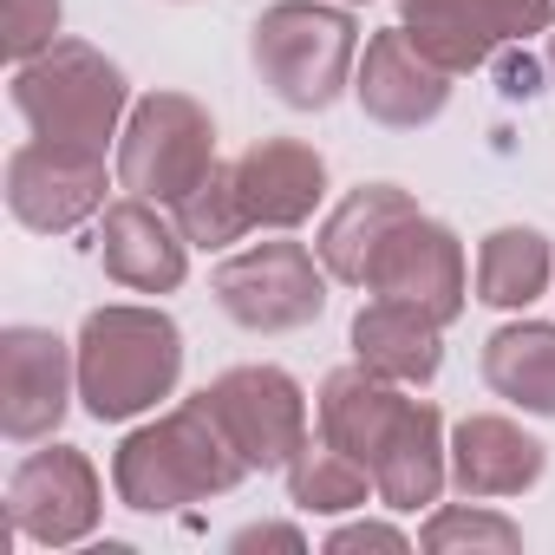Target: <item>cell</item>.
Returning <instances> with one entry per match:
<instances>
[{
    "label": "cell",
    "mask_w": 555,
    "mask_h": 555,
    "mask_svg": "<svg viewBox=\"0 0 555 555\" xmlns=\"http://www.w3.org/2000/svg\"><path fill=\"white\" fill-rule=\"evenodd\" d=\"M235 190H242L248 229L288 235L327 203V157L301 138H255L235 157Z\"/></svg>",
    "instance_id": "cell-15"
},
{
    "label": "cell",
    "mask_w": 555,
    "mask_h": 555,
    "mask_svg": "<svg viewBox=\"0 0 555 555\" xmlns=\"http://www.w3.org/2000/svg\"><path fill=\"white\" fill-rule=\"evenodd\" d=\"M327 282L334 274L308 242H248V248L216 261L209 295L248 334H295V327L321 321Z\"/></svg>",
    "instance_id": "cell-6"
},
{
    "label": "cell",
    "mask_w": 555,
    "mask_h": 555,
    "mask_svg": "<svg viewBox=\"0 0 555 555\" xmlns=\"http://www.w3.org/2000/svg\"><path fill=\"white\" fill-rule=\"evenodd\" d=\"M353 548H392V555H405V548H412V535H405V529H392V522H347V529H334V535H327V555H353Z\"/></svg>",
    "instance_id": "cell-27"
},
{
    "label": "cell",
    "mask_w": 555,
    "mask_h": 555,
    "mask_svg": "<svg viewBox=\"0 0 555 555\" xmlns=\"http://www.w3.org/2000/svg\"><path fill=\"white\" fill-rule=\"evenodd\" d=\"M216 118L190 92H144L118 131V183L151 203H183L216 170Z\"/></svg>",
    "instance_id": "cell-5"
},
{
    "label": "cell",
    "mask_w": 555,
    "mask_h": 555,
    "mask_svg": "<svg viewBox=\"0 0 555 555\" xmlns=\"http://www.w3.org/2000/svg\"><path fill=\"white\" fill-rule=\"evenodd\" d=\"M353 360H366L373 373H386L399 386H431L444 366V321H431L412 301L373 295L353 314Z\"/></svg>",
    "instance_id": "cell-20"
},
{
    "label": "cell",
    "mask_w": 555,
    "mask_h": 555,
    "mask_svg": "<svg viewBox=\"0 0 555 555\" xmlns=\"http://www.w3.org/2000/svg\"><path fill=\"white\" fill-rule=\"evenodd\" d=\"M99 268L125 295H177L190 274V242L164 203L125 190L99 216Z\"/></svg>",
    "instance_id": "cell-13"
},
{
    "label": "cell",
    "mask_w": 555,
    "mask_h": 555,
    "mask_svg": "<svg viewBox=\"0 0 555 555\" xmlns=\"http://www.w3.org/2000/svg\"><path fill=\"white\" fill-rule=\"evenodd\" d=\"M555 282V242L529 222H503L477 242V301L483 308H529Z\"/></svg>",
    "instance_id": "cell-22"
},
{
    "label": "cell",
    "mask_w": 555,
    "mask_h": 555,
    "mask_svg": "<svg viewBox=\"0 0 555 555\" xmlns=\"http://www.w3.org/2000/svg\"><path fill=\"white\" fill-rule=\"evenodd\" d=\"M8 99L34 138L79 144V151H105L131 118V79L92 40H53L40 60L14 66Z\"/></svg>",
    "instance_id": "cell-4"
},
{
    "label": "cell",
    "mask_w": 555,
    "mask_h": 555,
    "mask_svg": "<svg viewBox=\"0 0 555 555\" xmlns=\"http://www.w3.org/2000/svg\"><path fill=\"white\" fill-rule=\"evenodd\" d=\"M418 542H425L431 555H451V548H496V555H509V548H522V529H516L509 516L483 509L477 496H464V503H444V509L418 529Z\"/></svg>",
    "instance_id": "cell-25"
},
{
    "label": "cell",
    "mask_w": 555,
    "mask_h": 555,
    "mask_svg": "<svg viewBox=\"0 0 555 555\" xmlns=\"http://www.w3.org/2000/svg\"><path fill=\"white\" fill-rule=\"evenodd\" d=\"M170 216H177V229H183V242L190 248H229V242H242L248 235V209H242V190H235V164H216L183 203H170Z\"/></svg>",
    "instance_id": "cell-24"
},
{
    "label": "cell",
    "mask_w": 555,
    "mask_h": 555,
    "mask_svg": "<svg viewBox=\"0 0 555 555\" xmlns=\"http://www.w3.org/2000/svg\"><path fill=\"white\" fill-rule=\"evenodd\" d=\"M79 399V353L53 327L0 334V431L8 444H47Z\"/></svg>",
    "instance_id": "cell-10"
},
{
    "label": "cell",
    "mask_w": 555,
    "mask_h": 555,
    "mask_svg": "<svg viewBox=\"0 0 555 555\" xmlns=\"http://www.w3.org/2000/svg\"><path fill=\"white\" fill-rule=\"evenodd\" d=\"M542 66H548V86H555V27H548V47H542Z\"/></svg>",
    "instance_id": "cell-30"
},
{
    "label": "cell",
    "mask_w": 555,
    "mask_h": 555,
    "mask_svg": "<svg viewBox=\"0 0 555 555\" xmlns=\"http://www.w3.org/2000/svg\"><path fill=\"white\" fill-rule=\"evenodd\" d=\"M60 21H66L60 0H8V60L14 66L40 60L60 40Z\"/></svg>",
    "instance_id": "cell-26"
},
{
    "label": "cell",
    "mask_w": 555,
    "mask_h": 555,
    "mask_svg": "<svg viewBox=\"0 0 555 555\" xmlns=\"http://www.w3.org/2000/svg\"><path fill=\"white\" fill-rule=\"evenodd\" d=\"M242 477H248V457L235 451V438L222 431V418L209 412L203 392L157 412L151 425L125 431V444L112 457V490L138 516H170V509L229 496Z\"/></svg>",
    "instance_id": "cell-1"
},
{
    "label": "cell",
    "mask_w": 555,
    "mask_h": 555,
    "mask_svg": "<svg viewBox=\"0 0 555 555\" xmlns=\"http://www.w3.org/2000/svg\"><path fill=\"white\" fill-rule=\"evenodd\" d=\"M542 73H548V66H535L529 53L509 47V60H503V92H509V99H535V92H542Z\"/></svg>",
    "instance_id": "cell-29"
},
{
    "label": "cell",
    "mask_w": 555,
    "mask_h": 555,
    "mask_svg": "<svg viewBox=\"0 0 555 555\" xmlns=\"http://www.w3.org/2000/svg\"><path fill=\"white\" fill-rule=\"evenodd\" d=\"M79 405L99 425H125L157 412V399L177 392L183 379V327L164 308L112 301L79 321Z\"/></svg>",
    "instance_id": "cell-2"
},
{
    "label": "cell",
    "mask_w": 555,
    "mask_h": 555,
    "mask_svg": "<svg viewBox=\"0 0 555 555\" xmlns=\"http://www.w3.org/2000/svg\"><path fill=\"white\" fill-rule=\"evenodd\" d=\"M209 412L248 457V470H288L308 444V392L282 366H229L203 386Z\"/></svg>",
    "instance_id": "cell-8"
},
{
    "label": "cell",
    "mask_w": 555,
    "mask_h": 555,
    "mask_svg": "<svg viewBox=\"0 0 555 555\" xmlns=\"http://www.w3.org/2000/svg\"><path fill=\"white\" fill-rule=\"evenodd\" d=\"M229 548L235 555H248V548H308V535L295 522H248V529L229 535Z\"/></svg>",
    "instance_id": "cell-28"
},
{
    "label": "cell",
    "mask_w": 555,
    "mask_h": 555,
    "mask_svg": "<svg viewBox=\"0 0 555 555\" xmlns=\"http://www.w3.org/2000/svg\"><path fill=\"white\" fill-rule=\"evenodd\" d=\"M353 99L373 125L386 131H418L431 125L444 105H451V73L405 34V27H386L366 40L360 66H353Z\"/></svg>",
    "instance_id": "cell-14"
},
{
    "label": "cell",
    "mask_w": 555,
    "mask_h": 555,
    "mask_svg": "<svg viewBox=\"0 0 555 555\" xmlns=\"http://www.w3.org/2000/svg\"><path fill=\"white\" fill-rule=\"evenodd\" d=\"M412 216H418V196H412V190H399V183H360V190H347V196L327 209V222H321V235H314V255L327 261L334 282L366 288L379 248H386L392 229L412 222Z\"/></svg>",
    "instance_id": "cell-18"
},
{
    "label": "cell",
    "mask_w": 555,
    "mask_h": 555,
    "mask_svg": "<svg viewBox=\"0 0 555 555\" xmlns=\"http://www.w3.org/2000/svg\"><path fill=\"white\" fill-rule=\"evenodd\" d=\"M399 27L457 79L555 27V0H399Z\"/></svg>",
    "instance_id": "cell-7"
},
{
    "label": "cell",
    "mask_w": 555,
    "mask_h": 555,
    "mask_svg": "<svg viewBox=\"0 0 555 555\" xmlns=\"http://www.w3.org/2000/svg\"><path fill=\"white\" fill-rule=\"evenodd\" d=\"M444 483H451V438H444V412H438L431 399H412V405H405V418H399V431L386 438V451H379V464H373V490H379V503H386V509L412 516V509L438 503V496H444Z\"/></svg>",
    "instance_id": "cell-19"
},
{
    "label": "cell",
    "mask_w": 555,
    "mask_h": 555,
    "mask_svg": "<svg viewBox=\"0 0 555 555\" xmlns=\"http://www.w3.org/2000/svg\"><path fill=\"white\" fill-rule=\"evenodd\" d=\"M105 151H79V144H47L27 138L8 157V209L21 229L34 235H73L79 222L105 216Z\"/></svg>",
    "instance_id": "cell-11"
},
{
    "label": "cell",
    "mask_w": 555,
    "mask_h": 555,
    "mask_svg": "<svg viewBox=\"0 0 555 555\" xmlns=\"http://www.w3.org/2000/svg\"><path fill=\"white\" fill-rule=\"evenodd\" d=\"M483 386L535 418H555V321H509L483 340Z\"/></svg>",
    "instance_id": "cell-21"
},
{
    "label": "cell",
    "mask_w": 555,
    "mask_h": 555,
    "mask_svg": "<svg viewBox=\"0 0 555 555\" xmlns=\"http://www.w3.org/2000/svg\"><path fill=\"white\" fill-rule=\"evenodd\" d=\"M248 66L288 112H327L353 92L360 21L347 0H274L248 27Z\"/></svg>",
    "instance_id": "cell-3"
},
{
    "label": "cell",
    "mask_w": 555,
    "mask_h": 555,
    "mask_svg": "<svg viewBox=\"0 0 555 555\" xmlns=\"http://www.w3.org/2000/svg\"><path fill=\"white\" fill-rule=\"evenodd\" d=\"M8 516L27 542L40 548H73L99 529L105 516V483L92 470V457L79 444H47V451H27L8 477Z\"/></svg>",
    "instance_id": "cell-9"
},
{
    "label": "cell",
    "mask_w": 555,
    "mask_h": 555,
    "mask_svg": "<svg viewBox=\"0 0 555 555\" xmlns=\"http://www.w3.org/2000/svg\"><path fill=\"white\" fill-rule=\"evenodd\" d=\"M548 470V444L535 431H522L509 412H470L451 431V490L457 496H522L535 490Z\"/></svg>",
    "instance_id": "cell-16"
},
{
    "label": "cell",
    "mask_w": 555,
    "mask_h": 555,
    "mask_svg": "<svg viewBox=\"0 0 555 555\" xmlns=\"http://www.w3.org/2000/svg\"><path fill=\"white\" fill-rule=\"evenodd\" d=\"M282 477H288V503L308 509V516H347V509H360L366 496H379V490H373V470H366L360 457L334 451L327 438H308L301 457H295Z\"/></svg>",
    "instance_id": "cell-23"
},
{
    "label": "cell",
    "mask_w": 555,
    "mask_h": 555,
    "mask_svg": "<svg viewBox=\"0 0 555 555\" xmlns=\"http://www.w3.org/2000/svg\"><path fill=\"white\" fill-rule=\"evenodd\" d=\"M405 405H412V392L399 379H386L366 360H353V366H334L321 379V392H314V431L334 451H347V457H360L373 470L379 451H386V438L399 431Z\"/></svg>",
    "instance_id": "cell-17"
},
{
    "label": "cell",
    "mask_w": 555,
    "mask_h": 555,
    "mask_svg": "<svg viewBox=\"0 0 555 555\" xmlns=\"http://www.w3.org/2000/svg\"><path fill=\"white\" fill-rule=\"evenodd\" d=\"M347 8H366V0H347Z\"/></svg>",
    "instance_id": "cell-31"
},
{
    "label": "cell",
    "mask_w": 555,
    "mask_h": 555,
    "mask_svg": "<svg viewBox=\"0 0 555 555\" xmlns=\"http://www.w3.org/2000/svg\"><path fill=\"white\" fill-rule=\"evenodd\" d=\"M366 295H386V301H412V308H425L431 321H457L464 314V301H470V268H464V242L444 229V222H431L425 209L412 216V222H399L392 229V242L379 248V261H373V274H366Z\"/></svg>",
    "instance_id": "cell-12"
}]
</instances>
